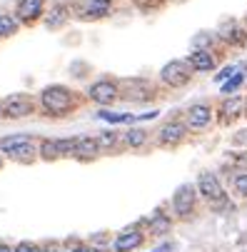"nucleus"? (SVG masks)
<instances>
[{
    "mask_svg": "<svg viewBox=\"0 0 247 252\" xmlns=\"http://www.w3.org/2000/svg\"><path fill=\"white\" fill-rule=\"evenodd\" d=\"M40 102H43V107H45L48 113H53V115H65V113H70V110L75 107L78 97H75L73 90H67V88H62V85H50V88L43 90Z\"/></svg>",
    "mask_w": 247,
    "mask_h": 252,
    "instance_id": "obj_1",
    "label": "nucleus"
},
{
    "mask_svg": "<svg viewBox=\"0 0 247 252\" xmlns=\"http://www.w3.org/2000/svg\"><path fill=\"white\" fill-rule=\"evenodd\" d=\"M190 65L185 63V60H170L162 70H160V78L167 83V85H172V88H180V85H187V80H190Z\"/></svg>",
    "mask_w": 247,
    "mask_h": 252,
    "instance_id": "obj_2",
    "label": "nucleus"
},
{
    "mask_svg": "<svg viewBox=\"0 0 247 252\" xmlns=\"http://www.w3.org/2000/svg\"><path fill=\"white\" fill-rule=\"evenodd\" d=\"M197 188H200V195H202L205 200L215 202V205L225 200V192H222V188H220V180H217L213 172H202L200 180H197Z\"/></svg>",
    "mask_w": 247,
    "mask_h": 252,
    "instance_id": "obj_3",
    "label": "nucleus"
},
{
    "mask_svg": "<svg viewBox=\"0 0 247 252\" xmlns=\"http://www.w3.org/2000/svg\"><path fill=\"white\" fill-rule=\"evenodd\" d=\"M195 188L192 185H180L178 188V192H175V197H172V207H175V212L180 215V218H187V215L192 212V207H195Z\"/></svg>",
    "mask_w": 247,
    "mask_h": 252,
    "instance_id": "obj_4",
    "label": "nucleus"
},
{
    "mask_svg": "<svg viewBox=\"0 0 247 252\" xmlns=\"http://www.w3.org/2000/svg\"><path fill=\"white\" fill-rule=\"evenodd\" d=\"M143 242H145V235H143V232H140L137 227H127V230H123V232L115 237L113 250H115V252H132V250H137Z\"/></svg>",
    "mask_w": 247,
    "mask_h": 252,
    "instance_id": "obj_5",
    "label": "nucleus"
},
{
    "mask_svg": "<svg viewBox=\"0 0 247 252\" xmlns=\"http://www.w3.org/2000/svg\"><path fill=\"white\" fill-rule=\"evenodd\" d=\"M90 100H95V102H100V105H113L115 100H118V85L115 83H110V80H100V83H95L93 88H90Z\"/></svg>",
    "mask_w": 247,
    "mask_h": 252,
    "instance_id": "obj_6",
    "label": "nucleus"
},
{
    "mask_svg": "<svg viewBox=\"0 0 247 252\" xmlns=\"http://www.w3.org/2000/svg\"><path fill=\"white\" fill-rule=\"evenodd\" d=\"M3 110H5L8 118H25V115L32 113V100H30L28 95H10V97L5 100Z\"/></svg>",
    "mask_w": 247,
    "mask_h": 252,
    "instance_id": "obj_7",
    "label": "nucleus"
},
{
    "mask_svg": "<svg viewBox=\"0 0 247 252\" xmlns=\"http://www.w3.org/2000/svg\"><path fill=\"white\" fill-rule=\"evenodd\" d=\"M210 115H213V113H210L207 105H192L190 110H187V125L192 130H202V127H207Z\"/></svg>",
    "mask_w": 247,
    "mask_h": 252,
    "instance_id": "obj_8",
    "label": "nucleus"
},
{
    "mask_svg": "<svg viewBox=\"0 0 247 252\" xmlns=\"http://www.w3.org/2000/svg\"><path fill=\"white\" fill-rule=\"evenodd\" d=\"M183 137H185V125L183 123H167L160 130V142L162 145H175V142H180Z\"/></svg>",
    "mask_w": 247,
    "mask_h": 252,
    "instance_id": "obj_9",
    "label": "nucleus"
},
{
    "mask_svg": "<svg viewBox=\"0 0 247 252\" xmlns=\"http://www.w3.org/2000/svg\"><path fill=\"white\" fill-rule=\"evenodd\" d=\"M43 5H45V0H20V3H18V18L20 20H35V18H40Z\"/></svg>",
    "mask_w": 247,
    "mask_h": 252,
    "instance_id": "obj_10",
    "label": "nucleus"
},
{
    "mask_svg": "<svg viewBox=\"0 0 247 252\" xmlns=\"http://www.w3.org/2000/svg\"><path fill=\"white\" fill-rule=\"evenodd\" d=\"M100 155V148H97V142L95 137H78V145H75V153L73 158H85V160H93Z\"/></svg>",
    "mask_w": 247,
    "mask_h": 252,
    "instance_id": "obj_11",
    "label": "nucleus"
},
{
    "mask_svg": "<svg viewBox=\"0 0 247 252\" xmlns=\"http://www.w3.org/2000/svg\"><path fill=\"white\" fill-rule=\"evenodd\" d=\"M187 65H190V70H213L215 67V60H213V55H210L207 50H195L190 55Z\"/></svg>",
    "mask_w": 247,
    "mask_h": 252,
    "instance_id": "obj_12",
    "label": "nucleus"
},
{
    "mask_svg": "<svg viewBox=\"0 0 247 252\" xmlns=\"http://www.w3.org/2000/svg\"><path fill=\"white\" fill-rule=\"evenodd\" d=\"M170 218L167 215H162V212H157V215H153V218L148 220V232L150 235H167L170 232Z\"/></svg>",
    "mask_w": 247,
    "mask_h": 252,
    "instance_id": "obj_13",
    "label": "nucleus"
},
{
    "mask_svg": "<svg viewBox=\"0 0 247 252\" xmlns=\"http://www.w3.org/2000/svg\"><path fill=\"white\" fill-rule=\"evenodd\" d=\"M25 142H30V135H10V137H3L0 140V153H13L15 148H20V145H25Z\"/></svg>",
    "mask_w": 247,
    "mask_h": 252,
    "instance_id": "obj_14",
    "label": "nucleus"
},
{
    "mask_svg": "<svg viewBox=\"0 0 247 252\" xmlns=\"http://www.w3.org/2000/svg\"><path fill=\"white\" fill-rule=\"evenodd\" d=\"M125 142H127L130 148H143L145 142H148V132H145L143 127H132V130H127Z\"/></svg>",
    "mask_w": 247,
    "mask_h": 252,
    "instance_id": "obj_15",
    "label": "nucleus"
},
{
    "mask_svg": "<svg viewBox=\"0 0 247 252\" xmlns=\"http://www.w3.org/2000/svg\"><path fill=\"white\" fill-rule=\"evenodd\" d=\"M40 158L48 160V162H53V160L60 158V153H58V140H43V142H40Z\"/></svg>",
    "mask_w": 247,
    "mask_h": 252,
    "instance_id": "obj_16",
    "label": "nucleus"
},
{
    "mask_svg": "<svg viewBox=\"0 0 247 252\" xmlns=\"http://www.w3.org/2000/svg\"><path fill=\"white\" fill-rule=\"evenodd\" d=\"M18 30V20L10 18V15H0V38H8Z\"/></svg>",
    "mask_w": 247,
    "mask_h": 252,
    "instance_id": "obj_17",
    "label": "nucleus"
},
{
    "mask_svg": "<svg viewBox=\"0 0 247 252\" xmlns=\"http://www.w3.org/2000/svg\"><path fill=\"white\" fill-rule=\"evenodd\" d=\"M110 10V0H90L88 3V15H105Z\"/></svg>",
    "mask_w": 247,
    "mask_h": 252,
    "instance_id": "obj_18",
    "label": "nucleus"
},
{
    "mask_svg": "<svg viewBox=\"0 0 247 252\" xmlns=\"http://www.w3.org/2000/svg\"><path fill=\"white\" fill-rule=\"evenodd\" d=\"M13 160H32V155H35V148L30 145V142H25V145H20V148H15L13 153H8Z\"/></svg>",
    "mask_w": 247,
    "mask_h": 252,
    "instance_id": "obj_19",
    "label": "nucleus"
},
{
    "mask_svg": "<svg viewBox=\"0 0 247 252\" xmlns=\"http://www.w3.org/2000/svg\"><path fill=\"white\" fill-rule=\"evenodd\" d=\"M95 142H97L100 150H110V148L118 145V135L115 132H102L100 137H95Z\"/></svg>",
    "mask_w": 247,
    "mask_h": 252,
    "instance_id": "obj_20",
    "label": "nucleus"
},
{
    "mask_svg": "<svg viewBox=\"0 0 247 252\" xmlns=\"http://www.w3.org/2000/svg\"><path fill=\"white\" fill-rule=\"evenodd\" d=\"M75 145H78V137L58 140V153H60V158H62V155H73V153H75Z\"/></svg>",
    "mask_w": 247,
    "mask_h": 252,
    "instance_id": "obj_21",
    "label": "nucleus"
},
{
    "mask_svg": "<svg viewBox=\"0 0 247 252\" xmlns=\"http://www.w3.org/2000/svg\"><path fill=\"white\" fill-rule=\"evenodd\" d=\"M97 118H100V120H105V123H113V125H118V123H127V118H130V115H118V113L100 110V113H97Z\"/></svg>",
    "mask_w": 247,
    "mask_h": 252,
    "instance_id": "obj_22",
    "label": "nucleus"
},
{
    "mask_svg": "<svg viewBox=\"0 0 247 252\" xmlns=\"http://www.w3.org/2000/svg\"><path fill=\"white\" fill-rule=\"evenodd\" d=\"M242 80H245V75H242V73L232 75L230 80H225V83H222V93H232V90H237V88L242 85Z\"/></svg>",
    "mask_w": 247,
    "mask_h": 252,
    "instance_id": "obj_23",
    "label": "nucleus"
},
{
    "mask_svg": "<svg viewBox=\"0 0 247 252\" xmlns=\"http://www.w3.org/2000/svg\"><path fill=\"white\" fill-rule=\"evenodd\" d=\"M13 252H43V247L40 245H35V242H18L15 247H13Z\"/></svg>",
    "mask_w": 247,
    "mask_h": 252,
    "instance_id": "obj_24",
    "label": "nucleus"
},
{
    "mask_svg": "<svg viewBox=\"0 0 247 252\" xmlns=\"http://www.w3.org/2000/svg\"><path fill=\"white\" fill-rule=\"evenodd\" d=\"M67 252H93V247L85 245V242H78V240H70L67 242Z\"/></svg>",
    "mask_w": 247,
    "mask_h": 252,
    "instance_id": "obj_25",
    "label": "nucleus"
},
{
    "mask_svg": "<svg viewBox=\"0 0 247 252\" xmlns=\"http://www.w3.org/2000/svg\"><path fill=\"white\" fill-rule=\"evenodd\" d=\"M235 190H237V195L247 197V172H245V175H240V177L235 180Z\"/></svg>",
    "mask_w": 247,
    "mask_h": 252,
    "instance_id": "obj_26",
    "label": "nucleus"
},
{
    "mask_svg": "<svg viewBox=\"0 0 247 252\" xmlns=\"http://www.w3.org/2000/svg\"><path fill=\"white\" fill-rule=\"evenodd\" d=\"M240 105H242V102H240V100L235 97V100H230V102H225V107H222V113H225V115H235V113L240 110Z\"/></svg>",
    "mask_w": 247,
    "mask_h": 252,
    "instance_id": "obj_27",
    "label": "nucleus"
},
{
    "mask_svg": "<svg viewBox=\"0 0 247 252\" xmlns=\"http://www.w3.org/2000/svg\"><path fill=\"white\" fill-rule=\"evenodd\" d=\"M153 252H172V245L170 242H165V245H160L157 250H153Z\"/></svg>",
    "mask_w": 247,
    "mask_h": 252,
    "instance_id": "obj_28",
    "label": "nucleus"
},
{
    "mask_svg": "<svg viewBox=\"0 0 247 252\" xmlns=\"http://www.w3.org/2000/svg\"><path fill=\"white\" fill-rule=\"evenodd\" d=\"M0 252H13V247L5 245V242H0Z\"/></svg>",
    "mask_w": 247,
    "mask_h": 252,
    "instance_id": "obj_29",
    "label": "nucleus"
},
{
    "mask_svg": "<svg viewBox=\"0 0 247 252\" xmlns=\"http://www.w3.org/2000/svg\"><path fill=\"white\" fill-rule=\"evenodd\" d=\"M0 167H3V155H0Z\"/></svg>",
    "mask_w": 247,
    "mask_h": 252,
    "instance_id": "obj_30",
    "label": "nucleus"
},
{
    "mask_svg": "<svg viewBox=\"0 0 247 252\" xmlns=\"http://www.w3.org/2000/svg\"><path fill=\"white\" fill-rule=\"evenodd\" d=\"M0 113H3V105H0Z\"/></svg>",
    "mask_w": 247,
    "mask_h": 252,
    "instance_id": "obj_31",
    "label": "nucleus"
}]
</instances>
